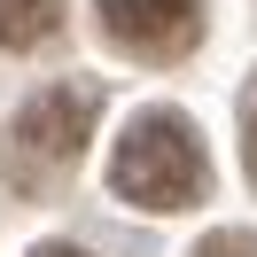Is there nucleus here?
Wrapping results in <instances>:
<instances>
[{"label": "nucleus", "mask_w": 257, "mask_h": 257, "mask_svg": "<svg viewBox=\"0 0 257 257\" xmlns=\"http://www.w3.org/2000/svg\"><path fill=\"white\" fill-rule=\"evenodd\" d=\"M94 109H101L94 86H47V94H32L8 117V133H0V179L16 195L63 187V179L78 172L86 141H94Z\"/></svg>", "instance_id": "nucleus-1"}, {"label": "nucleus", "mask_w": 257, "mask_h": 257, "mask_svg": "<svg viewBox=\"0 0 257 257\" xmlns=\"http://www.w3.org/2000/svg\"><path fill=\"white\" fill-rule=\"evenodd\" d=\"M109 187L141 210H187L210 187V156L179 109H141L109 156Z\"/></svg>", "instance_id": "nucleus-2"}, {"label": "nucleus", "mask_w": 257, "mask_h": 257, "mask_svg": "<svg viewBox=\"0 0 257 257\" xmlns=\"http://www.w3.org/2000/svg\"><path fill=\"white\" fill-rule=\"evenodd\" d=\"M94 16H101V32L117 39V47H133V55H179L195 39V0H94Z\"/></svg>", "instance_id": "nucleus-3"}, {"label": "nucleus", "mask_w": 257, "mask_h": 257, "mask_svg": "<svg viewBox=\"0 0 257 257\" xmlns=\"http://www.w3.org/2000/svg\"><path fill=\"white\" fill-rule=\"evenodd\" d=\"M63 32V0H0V47L24 55V47H47Z\"/></svg>", "instance_id": "nucleus-4"}, {"label": "nucleus", "mask_w": 257, "mask_h": 257, "mask_svg": "<svg viewBox=\"0 0 257 257\" xmlns=\"http://www.w3.org/2000/svg\"><path fill=\"white\" fill-rule=\"evenodd\" d=\"M203 257H249V241H241V234H210Z\"/></svg>", "instance_id": "nucleus-5"}, {"label": "nucleus", "mask_w": 257, "mask_h": 257, "mask_svg": "<svg viewBox=\"0 0 257 257\" xmlns=\"http://www.w3.org/2000/svg\"><path fill=\"white\" fill-rule=\"evenodd\" d=\"M241 164H249V179H257V101H249V141H241Z\"/></svg>", "instance_id": "nucleus-6"}, {"label": "nucleus", "mask_w": 257, "mask_h": 257, "mask_svg": "<svg viewBox=\"0 0 257 257\" xmlns=\"http://www.w3.org/2000/svg\"><path fill=\"white\" fill-rule=\"evenodd\" d=\"M32 257H86V249H70V241H39Z\"/></svg>", "instance_id": "nucleus-7"}]
</instances>
